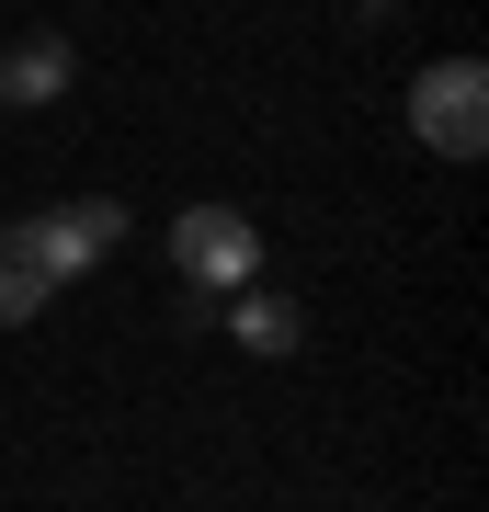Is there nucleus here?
Returning a JSON list of instances; mask_svg holds the SVG:
<instances>
[{"mask_svg": "<svg viewBox=\"0 0 489 512\" xmlns=\"http://www.w3.org/2000/svg\"><path fill=\"white\" fill-rule=\"evenodd\" d=\"M80 274H91V251H80L69 217H23V228H0V330H23L57 285H80Z\"/></svg>", "mask_w": 489, "mask_h": 512, "instance_id": "obj_1", "label": "nucleus"}, {"mask_svg": "<svg viewBox=\"0 0 489 512\" xmlns=\"http://www.w3.org/2000/svg\"><path fill=\"white\" fill-rule=\"evenodd\" d=\"M410 137L433 148V160H478L489 148V69L478 57H433V69L410 80Z\"/></svg>", "mask_w": 489, "mask_h": 512, "instance_id": "obj_2", "label": "nucleus"}, {"mask_svg": "<svg viewBox=\"0 0 489 512\" xmlns=\"http://www.w3.org/2000/svg\"><path fill=\"white\" fill-rule=\"evenodd\" d=\"M171 262L205 296H239V285H262V228L239 217V205H182L171 217Z\"/></svg>", "mask_w": 489, "mask_h": 512, "instance_id": "obj_3", "label": "nucleus"}, {"mask_svg": "<svg viewBox=\"0 0 489 512\" xmlns=\"http://www.w3.org/2000/svg\"><path fill=\"white\" fill-rule=\"evenodd\" d=\"M228 342L273 365V353H296V342H308V319H296V296H273V285H239V296H228Z\"/></svg>", "mask_w": 489, "mask_h": 512, "instance_id": "obj_4", "label": "nucleus"}, {"mask_svg": "<svg viewBox=\"0 0 489 512\" xmlns=\"http://www.w3.org/2000/svg\"><path fill=\"white\" fill-rule=\"evenodd\" d=\"M69 80H80V57L57 46V35H23L12 57H0V103H57Z\"/></svg>", "mask_w": 489, "mask_h": 512, "instance_id": "obj_5", "label": "nucleus"}, {"mask_svg": "<svg viewBox=\"0 0 489 512\" xmlns=\"http://www.w3.org/2000/svg\"><path fill=\"white\" fill-rule=\"evenodd\" d=\"M57 217L80 228V251H91V262H103V251H126V205H114V194H91V205H57Z\"/></svg>", "mask_w": 489, "mask_h": 512, "instance_id": "obj_6", "label": "nucleus"}]
</instances>
